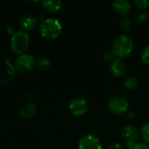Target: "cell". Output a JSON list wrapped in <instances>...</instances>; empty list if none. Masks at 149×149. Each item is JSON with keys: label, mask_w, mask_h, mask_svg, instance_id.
Returning a JSON list of instances; mask_svg holds the SVG:
<instances>
[{"label": "cell", "mask_w": 149, "mask_h": 149, "mask_svg": "<svg viewBox=\"0 0 149 149\" xmlns=\"http://www.w3.org/2000/svg\"><path fill=\"white\" fill-rule=\"evenodd\" d=\"M134 49V41L133 39L126 34L118 36L113 42L112 52L114 56L124 58H127L132 52Z\"/></svg>", "instance_id": "6da1fadb"}, {"label": "cell", "mask_w": 149, "mask_h": 149, "mask_svg": "<svg viewBox=\"0 0 149 149\" xmlns=\"http://www.w3.org/2000/svg\"><path fill=\"white\" fill-rule=\"evenodd\" d=\"M108 149H124L123 147L118 143V142H112L109 146H108Z\"/></svg>", "instance_id": "7402d4cb"}, {"label": "cell", "mask_w": 149, "mask_h": 149, "mask_svg": "<svg viewBox=\"0 0 149 149\" xmlns=\"http://www.w3.org/2000/svg\"><path fill=\"white\" fill-rule=\"evenodd\" d=\"M79 149H102V145L96 136L87 134L79 140Z\"/></svg>", "instance_id": "ba28073f"}, {"label": "cell", "mask_w": 149, "mask_h": 149, "mask_svg": "<svg viewBox=\"0 0 149 149\" xmlns=\"http://www.w3.org/2000/svg\"><path fill=\"white\" fill-rule=\"evenodd\" d=\"M29 43H30L29 35L24 31H15L14 34L11 35L10 48L12 52L18 56L25 54V52L29 47Z\"/></svg>", "instance_id": "3957f363"}, {"label": "cell", "mask_w": 149, "mask_h": 149, "mask_svg": "<svg viewBox=\"0 0 149 149\" xmlns=\"http://www.w3.org/2000/svg\"><path fill=\"white\" fill-rule=\"evenodd\" d=\"M148 35H149V31H148Z\"/></svg>", "instance_id": "d4e9b609"}, {"label": "cell", "mask_w": 149, "mask_h": 149, "mask_svg": "<svg viewBox=\"0 0 149 149\" xmlns=\"http://www.w3.org/2000/svg\"><path fill=\"white\" fill-rule=\"evenodd\" d=\"M134 3L140 9H146L149 6V0H134Z\"/></svg>", "instance_id": "d6986e66"}, {"label": "cell", "mask_w": 149, "mask_h": 149, "mask_svg": "<svg viewBox=\"0 0 149 149\" xmlns=\"http://www.w3.org/2000/svg\"><path fill=\"white\" fill-rule=\"evenodd\" d=\"M35 65L36 60L30 54H23L21 56H18L14 63L15 69L19 73L30 72Z\"/></svg>", "instance_id": "277c9868"}, {"label": "cell", "mask_w": 149, "mask_h": 149, "mask_svg": "<svg viewBox=\"0 0 149 149\" xmlns=\"http://www.w3.org/2000/svg\"><path fill=\"white\" fill-rule=\"evenodd\" d=\"M114 11L121 16L127 15L131 10V3L127 0H116L113 3Z\"/></svg>", "instance_id": "8fae6325"}, {"label": "cell", "mask_w": 149, "mask_h": 149, "mask_svg": "<svg viewBox=\"0 0 149 149\" xmlns=\"http://www.w3.org/2000/svg\"><path fill=\"white\" fill-rule=\"evenodd\" d=\"M136 19L139 23H146L148 19V15L145 10H141L137 13L136 15Z\"/></svg>", "instance_id": "ac0fdd59"}, {"label": "cell", "mask_w": 149, "mask_h": 149, "mask_svg": "<svg viewBox=\"0 0 149 149\" xmlns=\"http://www.w3.org/2000/svg\"><path fill=\"white\" fill-rule=\"evenodd\" d=\"M43 7L50 12H56L59 10L63 5L60 0H44L42 1Z\"/></svg>", "instance_id": "4fadbf2b"}, {"label": "cell", "mask_w": 149, "mask_h": 149, "mask_svg": "<svg viewBox=\"0 0 149 149\" xmlns=\"http://www.w3.org/2000/svg\"><path fill=\"white\" fill-rule=\"evenodd\" d=\"M6 31H7V33L13 35V34H14V28L11 27V26H8V27L6 28Z\"/></svg>", "instance_id": "cb8c5ba5"}, {"label": "cell", "mask_w": 149, "mask_h": 149, "mask_svg": "<svg viewBox=\"0 0 149 149\" xmlns=\"http://www.w3.org/2000/svg\"><path fill=\"white\" fill-rule=\"evenodd\" d=\"M124 86L128 90H134L138 87L139 86V81L136 78L134 77H129L127 78L125 82H124Z\"/></svg>", "instance_id": "5bb4252c"}, {"label": "cell", "mask_w": 149, "mask_h": 149, "mask_svg": "<svg viewBox=\"0 0 149 149\" xmlns=\"http://www.w3.org/2000/svg\"><path fill=\"white\" fill-rule=\"evenodd\" d=\"M39 31L43 38L46 39H55L62 31V24L57 18H46L40 24Z\"/></svg>", "instance_id": "7a4b0ae2"}, {"label": "cell", "mask_w": 149, "mask_h": 149, "mask_svg": "<svg viewBox=\"0 0 149 149\" xmlns=\"http://www.w3.org/2000/svg\"><path fill=\"white\" fill-rule=\"evenodd\" d=\"M120 27L124 31H128L132 28V22L129 18L124 17L120 21Z\"/></svg>", "instance_id": "e0dca14e"}, {"label": "cell", "mask_w": 149, "mask_h": 149, "mask_svg": "<svg viewBox=\"0 0 149 149\" xmlns=\"http://www.w3.org/2000/svg\"><path fill=\"white\" fill-rule=\"evenodd\" d=\"M121 136L126 141V145L127 149H133L137 144V140L139 137L138 130L133 126H126L123 127L121 131Z\"/></svg>", "instance_id": "5b68a950"}, {"label": "cell", "mask_w": 149, "mask_h": 149, "mask_svg": "<svg viewBox=\"0 0 149 149\" xmlns=\"http://www.w3.org/2000/svg\"><path fill=\"white\" fill-rule=\"evenodd\" d=\"M113 56H114V54L113 53L112 51H106L103 53V58L106 61H110L111 59L113 58Z\"/></svg>", "instance_id": "44dd1931"}, {"label": "cell", "mask_w": 149, "mask_h": 149, "mask_svg": "<svg viewBox=\"0 0 149 149\" xmlns=\"http://www.w3.org/2000/svg\"><path fill=\"white\" fill-rule=\"evenodd\" d=\"M37 111V107L33 102H27L20 108V117L24 120H29L32 118Z\"/></svg>", "instance_id": "7c38bea8"}, {"label": "cell", "mask_w": 149, "mask_h": 149, "mask_svg": "<svg viewBox=\"0 0 149 149\" xmlns=\"http://www.w3.org/2000/svg\"><path fill=\"white\" fill-rule=\"evenodd\" d=\"M50 61L46 58H39L36 60V65L39 70L42 71H46L50 67Z\"/></svg>", "instance_id": "9a60e30c"}, {"label": "cell", "mask_w": 149, "mask_h": 149, "mask_svg": "<svg viewBox=\"0 0 149 149\" xmlns=\"http://www.w3.org/2000/svg\"><path fill=\"white\" fill-rule=\"evenodd\" d=\"M110 70L112 74L114 77H121L126 73L127 71V65L125 64L124 61H122L121 59H115L113 60L111 65H110Z\"/></svg>", "instance_id": "30bf717a"}, {"label": "cell", "mask_w": 149, "mask_h": 149, "mask_svg": "<svg viewBox=\"0 0 149 149\" xmlns=\"http://www.w3.org/2000/svg\"><path fill=\"white\" fill-rule=\"evenodd\" d=\"M133 149H149V147L145 143H137Z\"/></svg>", "instance_id": "603a6c76"}, {"label": "cell", "mask_w": 149, "mask_h": 149, "mask_svg": "<svg viewBox=\"0 0 149 149\" xmlns=\"http://www.w3.org/2000/svg\"><path fill=\"white\" fill-rule=\"evenodd\" d=\"M140 134H141V139L145 142L149 143V122L142 126V127L140 131Z\"/></svg>", "instance_id": "2e32d148"}, {"label": "cell", "mask_w": 149, "mask_h": 149, "mask_svg": "<svg viewBox=\"0 0 149 149\" xmlns=\"http://www.w3.org/2000/svg\"><path fill=\"white\" fill-rule=\"evenodd\" d=\"M19 24L24 31H32L38 26V20L31 15H24L19 20Z\"/></svg>", "instance_id": "9c48e42d"}, {"label": "cell", "mask_w": 149, "mask_h": 149, "mask_svg": "<svg viewBox=\"0 0 149 149\" xmlns=\"http://www.w3.org/2000/svg\"><path fill=\"white\" fill-rule=\"evenodd\" d=\"M141 59L142 61L147 64L149 65V45L145 47L144 50L142 51V53H141Z\"/></svg>", "instance_id": "ffe728a7"}, {"label": "cell", "mask_w": 149, "mask_h": 149, "mask_svg": "<svg viewBox=\"0 0 149 149\" xmlns=\"http://www.w3.org/2000/svg\"><path fill=\"white\" fill-rule=\"evenodd\" d=\"M69 110L75 117H81L85 115L88 110L87 102L81 98L73 99L69 104Z\"/></svg>", "instance_id": "52a82bcc"}, {"label": "cell", "mask_w": 149, "mask_h": 149, "mask_svg": "<svg viewBox=\"0 0 149 149\" xmlns=\"http://www.w3.org/2000/svg\"><path fill=\"white\" fill-rule=\"evenodd\" d=\"M128 101L122 97H114L108 102V109L115 114H123L127 112Z\"/></svg>", "instance_id": "8992f818"}]
</instances>
